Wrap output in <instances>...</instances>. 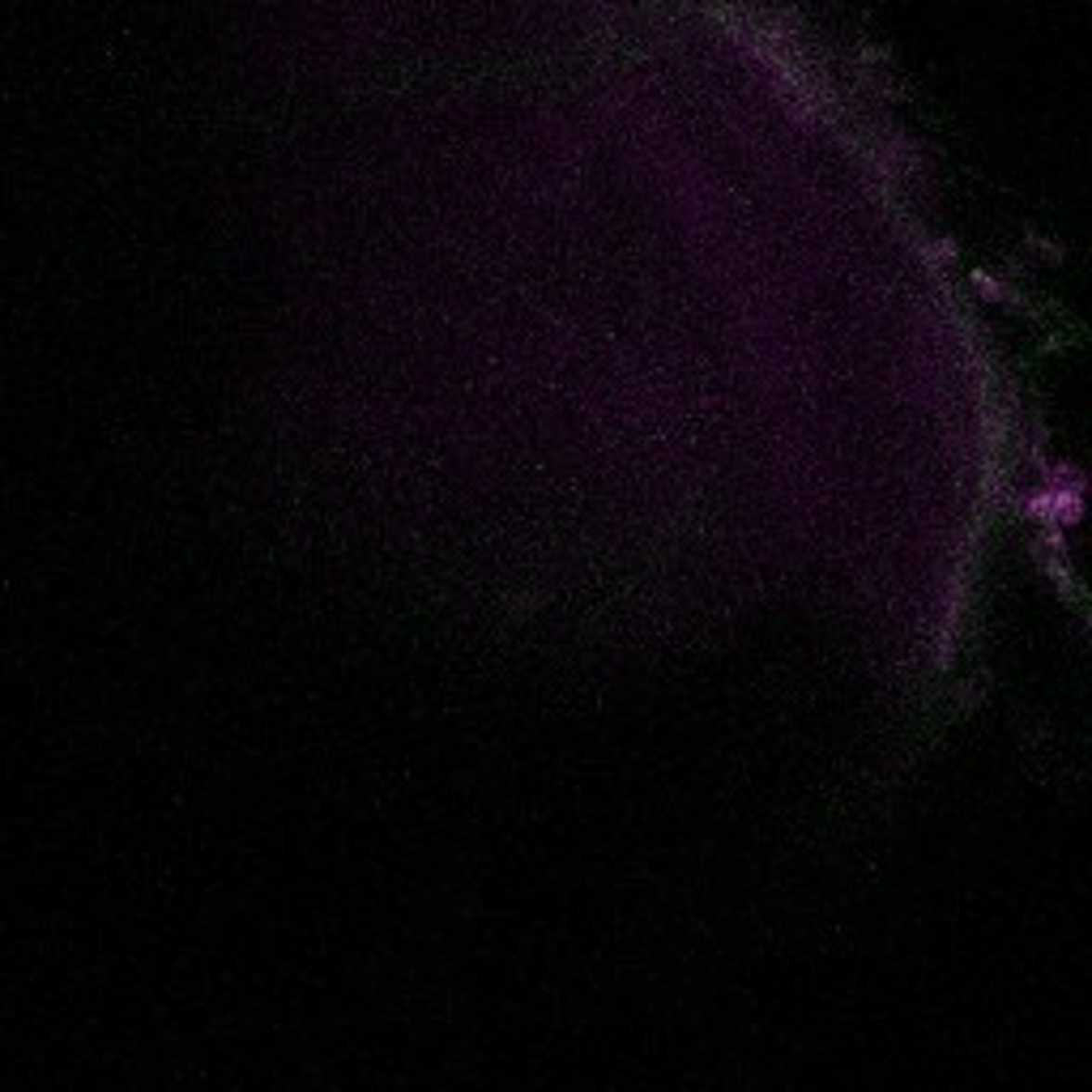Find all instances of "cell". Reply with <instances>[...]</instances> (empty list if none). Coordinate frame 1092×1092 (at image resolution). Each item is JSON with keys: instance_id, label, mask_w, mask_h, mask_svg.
<instances>
[{"instance_id": "obj_1", "label": "cell", "mask_w": 1092, "mask_h": 1092, "mask_svg": "<svg viewBox=\"0 0 1092 1092\" xmlns=\"http://www.w3.org/2000/svg\"><path fill=\"white\" fill-rule=\"evenodd\" d=\"M1024 513H1029L1033 521H1041L1050 534L1072 529L1075 521H1080V513H1084V478H1080V470L1067 465V462H1046L1037 470L1033 491L1024 495Z\"/></svg>"}]
</instances>
